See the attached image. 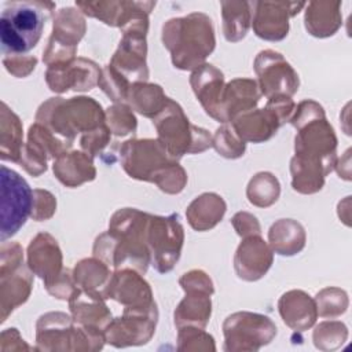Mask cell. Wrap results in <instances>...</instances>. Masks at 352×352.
I'll return each instance as SVG.
<instances>
[{
  "label": "cell",
  "instance_id": "cell-19",
  "mask_svg": "<svg viewBox=\"0 0 352 352\" xmlns=\"http://www.w3.org/2000/svg\"><path fill=\"white\" fill-rule=\"evenodd\" d=\"M272 261L271 246L260 235H252L242 238L234 256V270L239 279L254 282L267 274Z\"/></svg>",
  "mask_w": 352,
  "mask_h": 352
},
{
  "label": "cell",
  "instance_id": "cell-21",
  "mask_svg": "<svg viewBox=\"0 0 352 352\" xmlns=\"http://www.w3.org/2000/svg\"><path fill=\"white\" fill-rule=\"evenodd\" d=\"M28 267L30 271L43 279L44 285L56 279L63 268L62 252L56 239L48 232L37 234L29 243Z\"/></svg>",
  "mask_w": 352,
  "mask_h": 352
},
{
  "label": "cell",
  "instance_id": "cell-26",
  "mask_svg": "<svg viewBox=\"0 0 352 352\" xmlns=\"http://www.w3.org/2000/svg\"><path fill=\"white\" fill-rule=\"evenodd\" d=\"M230 124L238 138L245 143H263L270 140L282 126L279 117L268 104L263 109H252L242 113Z\"/></svg>",
  "mask_w": 352,
  "mask_h": 352
},
{
  "label": "cell",
  "instance_id": "cell-30",
  "mask_svg": "<svg viewBox=\"0 0 352 352\" xmlns=\"http://www.w3.org/2000/svg\"><path fill=\"white\" fill-rule=\"evenodd\" d=\"M305 29L314 37L333 36L342 23L340 1H309L305 4Z\"/></svg>",
  "mask_w": 352,
  "mask_h": 352
},
{
  "label": "cell",
  "instance_id": "cell-16",
  "mask_svg": "<svg viewBox=\"0 0 352 352\" xmlns=\"http://www.w3.org/2000/svg\"><path fill=\"white\" fill-rule=\"evenodd\" d=\"M304 7L302 1H252L254 34L267 41L283 40L289 33V19Z\"/></svg>",
  "mask_w": 352,
  "mask_h": 352
},
{
  "label": "cell",
  "instance_id": "cell-37",
  "mask_svg": "<svg viewBox=\"0 0 352 352\" xmlns=\"http://www.w3.org/2000/svg\"><path fill=\"white\" fill-rule=\"evenodd\" d=\"M292 187L300 194H315L322 190L327 173L319 165L302 161L297 157L290 160Z\"/></svg>",
  "mask_w": 352,
  "mask_h": 352
},
{
  "label": "cell",
  "instance_id": "cell-43",
  "mask_svg": "<svg viewBox=\"0 0 352 352\" xmlns=\"http://www.w3.org/2000/svg\"><path fill=\"white\" fill-rule=\"evenodd\" d=\"M314 344L320 351H331L338 348L348 337L346 326L338 320H327L319 323L314 330Z\"/></svg>",
  "mask_w": 352,
  "mask_h": 352
},
{
  "label": "cell",
  "instance_id": "cell-3",
  "mask_svg": "<svg viewBox=\"0 0 352 352\" xmlns=\"http://www.w3.org/2000/svg\"><path fill=\"white\" fill-rule=\"evenodd\" d=\"M162 44L170 52L172 63L180 70H194L216 47L212 19L204 12L172 18L162 26Z\"/></svg>",
  "mask_w": 352,
  "mask_h": 352
},
{
  "label": "cell",
  "instance_id": "cell-9",
  "mask_svg": "<svg viewBox=\"0 0 352 352\" xmlns=\"http://www.w3.org/2000/svg\"><path fill=\"white\" fill-rule=\"evenodd\" d=\"M1 183V242L14 236L21 227L26 223L32 213L33 190L28 182L15 170L1 165L0 168Z\"/></svg>",
  "mask_w": 352,
  "mask_h": 352
},
{
  "label": "cell",
  "instance_id": "cell-10",
  "mask_svg": "<svg viewBox=\"0 0 352 352\" xmlns=\"http://www.w3.org/2000/svg\"><path fill=\"white\" fill-rule=\"evenodd\" d=\"M223 333L224 351L254 352L274 340L276 326L265 315L241 311L226 318Z\"/></svg>",
  "mask_w": 352,
  "mask_h": 352
},
{
  "label": "cell",
  "instance_id": "cell-44",
  "mask_svg": "<svg viewBox=\"0 0 352 352\" xmlns=\"http://www.w3.org/2000/svg\"><path fill=\"white\" fill-rule=\"evenodd\" d=\"M98 85L114 103H124L128 99L131 84L110 65H106L102 69Z\"/></svg>",
  "mask_w": 352,
  "mask_h": 352
},
{
  "label": "cell",
  "instance_id": "cell-29",
  "mask_svg": "<svg viewBox=\"0 0 352 352\" xmlns=\"http://www.w3.org/2000/svg\"><path fill=\"white\" fill-rule=\"evenodd\" d=\"M55 177L66 187H78L96 177L94 158L84 151L70 150L54 160Z\"/></svg>",
  "mask_w": 352,
  "mask_h": 352
},
{
  "label": "cell",
  "instance_id": "cell-39",
  "mask_svg": "<svg viewBox=\"0 0 352 352\" xmlns=\"http://www.w3.org/2000/svg\"><path fill=\"white\" fill-rule=\"evenodd\" d=\"M28 143L38 150L47 160H56L72 147L70 143L60 139L52 131L38 122L29 126Z\"/></svg>",
  "mask_w": 352,
  "mask_h": 352
},
{
  "label": "cell",
  "instance_id": "cell-33",
  "mask_svg": "<svg viewBox=\"0 0 352 352\" xmlns=\"http://www.w3.org/2000/svg\"><path fill=\"white\" fill-rule=\"evenodd\" d=\"M23 129L19 117L1 102L0 110V158L18 164L23 148Z\"/></svg>",
  "mask_w": 352,
  "mask_h": 352
},
{
  "label": "cell",
  "instance_id": "cell-31",
  "mask_svg": "<svg viewBox=\"0 0 352 352\" xmlns=\"http://www.w3.org/2000/svg\"><path fill=\"white\" fill-rule=\"evenodd\" d=\"M226 210V201L219 194L204 192L190 202L186 217L195 231H208L221 221Z\"/></svg>",
  "mask_w": 352,
  "mask_h": 352
},
{
  "label": "cell",
  "instance_id": "cell-4",
  "mask_svg": "<svg viewBox=\"0 0 352 352\" xmlns=\"http://www.w3.org/2000/svg\"><path fill=\"white\" fill-rule=\"evenodd\" d=\"M36 122L73 144L77 135L87 133L104 124L106 116L100 103L92 98L63 99L55 96L40 104L36 111Z\"/></svg>",
  "mask_w": 352,
  "mask_h": 352
},
{
  "label": "cell",
  "instance_id": "cell-34",
  "mask_svg": "<svg viewBox=\"0 0 352 352\" xmlns=\"http://www.w3.org/2000/svg\"><path fill=\"white\" fill-rule=\"evenodd\" d=\"M111 274L113 272H110V267L95 256L91 258H82L76 264L73 270V278L77 287L98 293L103 298Z\"/></svg>",
  "mask_w": 352,
  "mask_h": 352
},
{
  "label": "cell",
  "instance_id": "cell-32",
  "mask_svg": "<svg viewBox=\"0 0 352 352\" xmlns=\"http://www.w3.org/2000/svg\"><path fill=\"white\" fill-rule=\"evenodd\" d=\"M307 234L304 227L293 219L276 220L268 231V245L280 256H294L305 248Z\"/></svg>",
  "mask_w": 352,
  "mask_h": 352
},
{
  "label": "cell",
  "instance_id": "cell-8",
  "mask_svg": "<svg viewBox=\"0 0 352 352\" xmlns=\"http://www.w3.org/2000/svg\"><path fill=\"white\" fill-rule=\"evenodd\" d=\"M296 129L294 157L322 166L329 175L337 164V138L326 114H320Z\"/></svg>",
  "mask_w": 352,
  "mask_h": 352
},
{
  "label": "cell",
  "instance_id": "cell-7",
  "mask_svg": "<svg viewBox=\"0 0 352 352\" xmlns=\"http://www.w3.org/2000/svg\"><path fill=\"white\" fill-rule=\"evenodd\" d=\"M158 140L172 157L180 160L184 154H198L212 147V135L190 122L182 106L169 98L165 107L153 118Z\"/></svg>",
  "mask_w": 352,
  "mask_h": 352
},
{
  "label": "cell",
  "instance_id": "cell-48",
  "mask_svg": "<svg viewBox=\"0 0 352 352\" xmlns=\"http://www.w3.org/2000/svg\"><path fill=\"white\" fill-rule=\"evenodd\" d=\"M47 161L48 160L38 150L26 142L23 144L18 165L22 166L29 175L37 177L47 170Z\"/></svg>",
  "mask_w": 352,
  "mask_h": 352
},
{
  "label": "cell",
  "instance_id": "cell-42",
  "mask_svg": "<svg viewBox=\"0 0 352 352\" xmlns=\"http://www.w3.org/2000/svg\"><path fill=\"white\" fill-rule=\"evenodd\" d=\"M318 315L322 318H337L346 311L348 296L338 287H326L314 298Z\"/></svg>",
  "mask_w": 352,
  "mask_h": 352
},
{
  "label": "cell",
  "instance_id": "cell-14",
  "mask_svg": "<svg viewBox=\"0 0 352 352\" xmlns=\"http://www.w3.org/2000/svg\"><path fill=\"white\" fill-rule=\"evenodd\" d=\"M158 309H124L122 315L111 319L104 329L106 342L116 348L147 344L155 331Z\"/></svg>",
  "mask_w": 352,
  "mask_h": 352
},
{
  "label": "cell",
  "instance_id": "cell-1",
  "mask_svg": "<svg viewBox=\"0 0 352 352\" xmlns=\"http://www.w3.org/2000/svg\"><path fill=\"white\" fill-rule=\"evenodd\" d=\"M150 213L135 208H122L114 212L109 230L100 234L92 248L95 257L114 270L132 268L142 275L151 263L147 246V226Z\"/></svg>",
  "mask_w": 352,
  "mask_h": 352
},
{
  "label": "cell",
  "instance_id": "cell-15",
  "mask_svg": "<svg viewBox=\"0 0 352 352\" xmlns=\"http://www.w3.org/2000/svg\"><path fill=\"white\" fill-rule=\"evenodd\" d=\"M148 30H126L122 32L118 48L110 59V66L121 74L131 85L146 82L148 78L147 67V36Z\"/></svg>",
  "mask_w": 352,
  "mask_h": 352
},
{
  "label": "cell",
  "instance_id": "cell-38",
  "mask_svg": "<svg viewBox=\"0 0 352 352\" xmlns=\"http://www.w3.org/2000/svg\"><path fill=\"white\" fill-rule=\"evenodd\" d=\"M280 195V184L271 172H258L248 183L246 197L257 208L274 205Z\"/></svg>",
  "mask_w": 352,
  "mask_h": 352
},
{
  "label": "cell",
  "instance_id": "cell-12",
  "mask_svg": "<svg viewBox=\"0 0 352 352\" xmlns=\"http://www.w3.org/2000/svg\"><path fill=\"white\" fill-rule=\"evenodd\" d=\"M85 30L87 22L78 8L63 7L56 11L48 45L43 52V62L52 66L76 59L77 47Z\"/></svg>",
  "mask_w": 352,
  "mask_h": 352
},
{
  "label": "cell",
  "instance_id": "cell-46",
  "mask_svg": "<svg viewBox=\"0 0 352 352\" xmlns=\"http://www.w3.org/2000/svg\"><path fill=\"white\" fill-rule=\"evenodd\" d=\"M110 136H111V132L104 122L100 126L87 133H82L80 138V147L84 153H87L92 158L98 157L99 154H102L104 147L110 143Z\"/></svg>",
  "mask_w": 352,
  "mask_h": 352
},
{
  "label": "cell",
  "instance_id": "cell-49",
  "mask_svg": "<svg viewBox=\"0 0 352 352\" xmlns=\"http://www.w3.org/2000/svg\"><path fill=\"white\" fill-rule=\"evenodd\" d=\"M3 66L6 70L16 78L28 77L34 67L37 66V58L33 55H4L3 56Z\"/></svg>",
  "mask_w": 352,
  "mask_h": 352
},
{
  "label": "cell",
  "instance_id": "cell-17",
  "mask_svg": "<svg viewBox=\"0 0 352 352\" xmlns=\"http://www.w3.org/2000/svg\"><path fill=\"white\" fill-rule=\"evenodd\" d=\"M104 298H111L120 302L124 309H157L150 285L144 280L140 272L132 268L114 270L107 285Z\"/></svg>",
  "mask_w": 352,
  "mask_h": 352
},
{
  "label": "cell",
  "instance_id": "cell-50",
  "mask_svg": "<svg viewBox=\"0 0 352 352\" xmlns=\"http://www.w3.org/2000/svg\"><path fill=\"white\" fill-rule=\"evenodd\" d=\"M45 290L54 296L55 298H59V300H67L73 296V293L76 292L77 289V285L74 282V278H73V272H70V270H63L62 274L54 279L52 282L44 285Z\"/></svg>",
  "mask_w": 352,
  "mask_h": 352
},
{
  "label": "cell",
  "instance_id": "cell-45",
  "mask_svg": "<svg viewBox=\"0 0 352 352\" xmlns=\"http://www.w3.org/2000/svg\"><path fill=\"white\" fill-rule=\"evenodd\" d=\"M179 351H216L213 337L204 329L184 326L177 333Z\"/></svg>",
  "mask_w": 352,
  "mask_h": 352
},
{
  "label": "cell",
  "instance_id": "cell-18",
  "mask_svg": "<svg viewBox=\"0 0 352 352\" xmlns=\"http://www.w3.org/2000/svg\"><path fill=\"white\" fill-rule=\"evenodd\" d=\"M102 69L87 58H76L66 63L48 66L45 70V81L55 94H63L69 89L84 92L98 85Z\"/></svg>",
  "mask_w": 352,
  "mask_h": 352
},
{
  "label": "cell",
  "instance_id": "cell-27",
  "mask_svg": "<svg viewBox=\"0 0 352 352\" xmlns=\"http://www.w3.org/2000/svg\"><path fill=\"white\" fill-rule=\"evenodd\" d=\"M69 308L76 323L82 326H94L104 331L111 322V312L104 302V298L94 292L76 289L69 298Z\"/></svg>",
  "mask_w": 352,
  "mask_h": 352
},
{
  "label": "cell",
  "instance_id": "cell-36",
  "mask_svg": "<svg viewBox=\"0 0 352 352\" xmlns=\"http://www.w3.org/2000/svg\"><path fill=\"white\" fill-rule=\"evenodd\" d=\"M220 6L226 40L241 41L252 25V1H221Z\"/></svg>",
  "mask_w": 352,
  "mask_h": 352
},
{
  "label": "cell",
  "instance_id": "cell-20",
  "mask_svg": "<svg viewBox=\"0 0 352 352\" xmlns=\"http://www.w3.org/2000/svg\"><path fill=\"white\" fill-rule=\"evenodd\" d=\"M76 7L88 16L122 29L139 15L150 14L155 1H76Z\"/></svg>",
  "mask_w": 352,
  "mask_h": 352
},
{
  "label": "cell",
  "instance_id": "cell-23",
  "mask_svg": "<svg viewBox=\"0 0 352 352\" xmlns=\"http://www.w3.org/2000/svg\"><path fill=\"white\" fill-rule=\"evenodd\" d=\"M186 297L179 302L173 312L177 329L194 326L205 329L212 315L210 296L214 293L213 286H184Z\"/></svg>",
  "mask_w": 352,
  "mask_h": 352
},
{
  "label": "cell",
  "instance_id": "cell-28",
  "mask_svg": "<svg viewBox=\"0 0 352 352\" xmlns=\"http://www.w3.org/2000/svg\"><path fill=\"white\" fill-rule=\"evenodd\" d=\"M282 320L293 330L304 331L312 327L318 318L315 300L302 290H289L278 301Z\"/></svg>",
  "mask_w": 352,
  "mask_h": 352
},
{
  "label": "cell",
  "instance_id": "cell-52",
  "mask_svg": "<svg viewBox=\"0 0 352 352\" xmlns=\"http://www.w3.org/2000/svg\"><path fill=\"white\" fill-rule=\"evenodd\" d=\"M231 224L241 238L261 235V227L256 216L249 212H238L232 216Z\"/></svg>",
  "mask_w": 352,
  "mask_h": 352
},
{
  "label": "cell",
  "instance_id": "cell-51",
  "mask_svg": "<svg viewBox=\"0 0 352 352\" xmlns=\"http://www.w3.org/2000/svg\"><path fill=\"white\" fill-rule=\"evenodd\" d=\"M23 264V249L18 242H1L0 272L11 271Z\"/></svg>",
  "mask_w": 352,
  "mask_h": 352
},
{
  "label": "cell",
  "instance_id": "cell-11",
  "mask_svg": "<svg viewBox=\"0 0 352 352\" xmlns=\"http://www.w3.org/2000/svg\"><path fill=\"white\" fill-rule=\"evenodd\" d=\"M147 246L151 256V265L160 274L173 270L184 243V230L179 214L169 216L150 214L147 226Z\"/></svg>",
  "mask_w": 352,
  "mask_h": 352
},
{
  "label": "cell",
  "instance_id": "cell-6",
  "mask_svg": "<svg viewBox=\"0 0 352 352\" xmlns=\"http://www.w3.org/2000/svg\"><path fill=\"white\" fill-rule=\"evenodd\" d=\"M104 342L103 330L78 324L65 312H47L36 323L37 351H100Z\"/></svg>",
  "mask_w": 352,
  "mask_h": 352
},
{
  "label": "cell",
  "instance_id": "cell-25",
  "mask_svg": "<svg viewBox=\"0 0 352 352\" xmlns=\"http://www.w3.org/2000/svg\"><path fill=\"white\" fill-rule=\"evenodd\" d=\"M33 272L25 265L0 272V322L4 323L15 308L25 304L32 293Z\"/></svg>",
  "mask_w": 352,
  "mask_h": 352
},
{
  "label": "cell",
  "instance_id": "cell-24",
  "mask_svg": "<svg viewBox=\"0 0 352 352\" xmlns=\"http://www.w3.org/2000/svg\"><path fill=\"white\" fill-rule=\"evenodd\" d=\"M190 85L205 113L219 121V109L224 91V74L210 63H204L192 70Z\"/></svg>",
  "mask_w": 352,
  "mask_h": 352
},
{
  "label": "cell",
  "instance_id": "cell-47",
  "mask_svg": "<svg viewBox=\"0 0 352 352\" xmlns=\"http://www.w3.org/2000/svg\"><path fill=\"white\" fill-rule=\"evenodd\" d=\"M56 210V198L52 192L43 188L33 190V206L30 217L36 221H44L54 216Z\"/></svg>",
  "mask_w": 352,
  "mask_h": 352
},
{
  "label": "cell",
  "instance_id": "cell-53",
  "mask_svg": "<svg viewBox=\"0 0 352 352\" xmlns=\"http://www.w3.org/2000/svg\"><path fill=\"white\" fill-rule=\"evenodd\" d=\"M30 346L21 337L18 329L10 327L0 334V351H29Z\"/></svg>",
  "mask_w": 352,
  "mask_h": 352
},
{
  "label": "cell",
  "instance_id": "cell-41",
  "mask_svg": "<svg viewBox=\"0 0 352 352\" xmlns=\"http://www.w3.org/2000/svg\"><path fill=\"white\" fill-rule=\"evenodd\" d=\"M106 125L116 136H125L133 133L138 126L136 117L126 103H114L104 111Z\"/></svg>",
  "mask_w": 352,
  "mask_h": 352
},
{
  "label": "cell",
  "instance_id": "cell-13",
  "mask_svg": "<svg viewBox=\"0 0 352 352\" xmlns=\"http://www.w3.org/2000/svg\"><path fill=\"white\" fill-rule=\"evenodd\" d=\"M257 85L267 99L272 96L292 98L300 85L298 74L282 54L274 50H263L253 63Z\"/></svg>",
  "mask_w": 352,
  "mask_h": 352
},
{
  "label": "cell",
  "instance_id": "cell-35",
  "mask_svg": "<svg viewBox=\"0 0 352 352\" xmlns=\"http://www.w3.org/2000/svg\"><path fill=\"white\" fill-rule=\"evenodd\" d=\"M168 100L169 98L165 95L161 85L147 81L132 84L126 99L132 110L151 120L165 107Z\"/></svg>",
  "mask_w": 352,
  "mask_h": 352
},
{
  "label": "cell",
  "instance_id": "cell-40",
  "mask_svg": "<svg viewBox=\"0 0 352 352\" xmlns=\"http://www.w3.org/2000/svg\"><path fill=\"white\" fill-rule=\"evenodd\" d=\"M212 147L224 158L235 160L245 154L246 143L238 138L231 124H223L212 136Z\"/></svg>",
  "mask_w": 352,
  "mask_h": 352
},
{
  "label": "cell",
  "instance_id": "cell-5",
  "mask_svg": "<svg viewBox=\"0 0 352 352\" xmlns=\"http://www.w3.org/2000/svg\"><path fill=\"white\" fill-rule=\"evenodd\" d=\"M51 1H11L0 15L3 55H19L33 50L41 38L44 22L54 12Z\"/></svg>",
  "mask_w": 352,
  "mask_h": 352
},
{
  "label": "cell",
  "instance_id": "cell-2",
  "mask_svg": "<svg viewBox=\"0 0 352 352\" xmlns=\"http://www.w3.org/2000/svg\"><path fill=\"white\" fill-rule=\"evenodd\" d=\"M122 169L132 179L150 182L166 194H179L187 173L158 139H129L120 147Z\"/></svg>",
  "mask_w": 352,
  "mask_h": 352
},
{
  "label": "cell",
  "instance_id": "cell-22",
  "mask_svg": "<svg viewBox=\"0 0 352 352\" xmlns=\"http://www.w3.org/2000/svg\"><path fill=\"white\" fill-rule=\"evenodd\" d=\"M261 98L256 80L234 78L226 84L219 109V122L230 124L234 118L256 109Z\"/></svg>",
  "mask_w": 352,
  "mask_h": 352
}]
</instances>
